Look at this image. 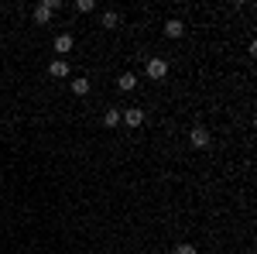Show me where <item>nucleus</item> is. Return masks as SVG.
Masks as SVG:
<instances>
[{
	"label": "nucleus",
	"instance_id": "1",
	"mask_svg": "<svg viewBox=\"0 0 257 254\" xmlns=\"http://www.w3.org/2000/svg\"><path fill=\"white\" fill-rule=\"evenodd\" d=\"M189 141H192V148H209V141H213V137H209V131L199 124V127L189 131Z\"/></svg>",
	"mask_w": 257,
	"mask_h": 254
},
{
	"label": "nucleus",
	"instance_id": "2",
	"mask_svg": "<svg viewBox=\"0 0 257 254\" xmlns=\"http://www.w3.org/2000/svg\"><path fill=\"white\" fill-rule=\"evenodd\" d=\"M148 76H151V79H165V76H168V62H165V59H151V62H148Z\"/></svg>",
	"mask_w": 257,
	"mask_h": 254
},
{
	"label": "nucleus",
	"instance_id": "3",
	"mask_svg": "<svg viewBox=\"0 0 257 254\" xmlns=\"http://www.w3.org/2000/svg\"><path fill=\"white\" fill-rule=\"evenodd\" d=\"M120 120H123L127 127H141V124H144V110H123Z\"/></svg>",
	"mask_w": 257,
	"mask_h": 254
},
{
	"label": "nucleus",
	"instance_id": "4",
	"mask_svg": "<svg viewBox=\"0 0 257 254\" xmlns=\"http://www.w3.org/2000/svg\"><path fill=\"white\" fill-rule=\"evenodd\" d=\"M55 52H59V55H69V52H72V35H69V31H62L59 38H55Z\"/></svg>",
	"mask_w": 257,
	"mask_h": 254
},
{
	"label": "nucleus",
	"instance_id": "5",
	"mask_svg": "<svg viewBox=\"0 0 257 254\" xmlns=\"http://www.w3.org/2000/svg\"><path fill=\"white\" fill-rule=\"evenodd\" d=\"M52 14H55V11H52V4H38V7H35V21H38V24H48Z\"/></svg>",
	"mask_w": 257,
	"mask_h": 254
},
{
	"label": "nucleus",
	"instance_id": "6",
	"mask_svg": "<svg viewBox=\"0 0 257 254\" xmlns=\"http://www.w3.org/2000/svg\"><path fill=\"white\" fill-rule=\"evenodd\" d=\"M48 76H55V79H65V76H69L65 59H55V62H52V65H48Z\"/></svg>",
	"mask_w": 257,
	"mask_h": 254
},
{
	"label": "nucleus",
	"instance_id": "7",
	"mask_svg": "<svg viewBox=\"0 0 257 254\" xmlns=\"http://www.w3.org/2000/svg\"><path fill=\"white\" fill-rule=\"evenodd\" d=\"M117 86H120V90H123V93H131V90L138 86V76H134V72H123V76L117 79Z\"/></svg>",
	"mask_w": 257,
	"mask_h": 254
},
{
	"label": "nucleus",
	"instance_id": "8",
	"mask_svg": "<svg viewBox=\"0 0 257 254\" xmlns=\"http://www.w3.org/2000/svg\"><path fill=\"white\" fill-rule=\"evenodd\" d=\"M182 31H185V28H182V21H178V18H172L168 24H165V35H168V38H182Z\"/></svg>",
	"mask_w": 257,
	"mask_h": 254
},
{
	"label": "nucleus",
	"instance_id": "9",
	"mask_svg": "<svg viewBox=\"0 0 257 254\" xmlns=\"http://www.w3.org/2000/svg\"><path fill=\"white\" fill-rule=\"evenodd\" d=\"M99 24H103V28H106V31H113V28H117V24H120V14H117V11H106V14H103V21H99Z\"/></svg>",
	"mask_w": 257,
	"mask_h": 254
},
{
	"label": "nucleus",
	"instance_id": "10",
	"mask_svg": "<svg viewBox=\"0 0 257 254\" xmlns=\"http://www.w3.org/2000/svg\"><path fill=\"white\" fill-rule=\"evenodd\" d=\"M72 93H76V97H86V93H89V79H72Z\"/></svg>",
	"mask_w": 257,
	"mask_h": 254
},
{
	"label": "nucleus",
	"instance_id": "11",
	"mask_svg": "<svg viewBox=\"0 0 257 254\" xmlns=\"http://www.w3.org/2000/svg\"><path fill=\"white\" fill-rule=\"evenodd\" d=\"M103 124H106V127H117V124H120V110H117V107H110V110L103 114Z\"/></svg>",
	"mask_w": 257,
	"mask_h": 254
},
{
	"label": "nucleus",
	"instance_id": "12",
	"mask_svg": "<svg viewBox=\"0 0 257 254\" xmlns=\"http://www.w3.org/2000/svg\"><path fill=\"white\" fill-rule=\"evenodd\" d=\"M76 7H79L82 14H89V11H93V7H96V4H93V0H79V4H76Z\"/></svg>",
	"mask_w": 257,
	"mask_h": 254
},
{
	"label": "nucleus",
	"instance_id": "13",
	"mask_svg": "<svg viewBox=\"0 0 257 254\" xmlns=\"http://www.w3.org/2000/svg\"><path fill=\"white\" fill-rule=\"evenodd\" d=\"M175 254H196V247H192V244H178Z\"/></svg>",
	"mask_w": 257,
	"mask_h": 254
}]
</instances>
